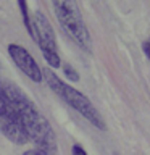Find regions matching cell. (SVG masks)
<instances>
[{
  "label": "cell",
  "mask_w": 150,
  "mask_h": 155,
  "mask_svg": "<svg viewBox=\"0 0 150 155\" xmlns=\"http://www.w3.org/2000/svg\"><path fill=\"white\" fill-rule=\"evenodd\" d=\"M0 86H2L5 95L8 97V100L11 102L28 139L36 144V149L41 153L57 155L58 144L55 131H53L52 124L48 123V120L39 111L36 104L29 99V95L13 82L0 81Z\"/></svg>",
  "instance_id": "6da1fadb"
},
{
  "label": "cell",
  "mask_w": 150,
  "mask_h": 155,
  "mask_svg": "<svg viewBox=\"0 0 150 155\" xmlns=\"http://www.w3.org/2000/svg\"><path fill=\"white\" fill-rule=\"evenodd\" d=\"M42 74H44V79L47 81L48 87H50L63 102H66L71 108L79 111V113L84 116L90 124H94L95 128L105 129V121L102 118L100 111L97 110L94 107V104L90 102V99H87L82 92L74 89L73 86L66 84L65 81L60 79V78H58L52 70H48V68L47 70H42Z\"/></svg>",
  "instance_id": "7a4b0ae2"
},
{
  "label": "cell",
  "mask_w": 150,
  "mask_h": 155,
  "mask_svg": "<svg viewBox=\"0 0 150 155\" xmlns=\"http://www.w3.org/2000/svg\"><path fill=\"white\" fill-rule=\"evenodd\" d=\"M52 8L55 12L57 21L66 36L74 44H77L84 52H92V37L87 29L84 19H82L81 10L74 2H63L55 0L52 2Z\"/></svg>",
  "instance_id": "3957f363"
},
{
  "label": "cell",
  "mask_w": 150,
  "mask_h": 155,
  "mask_svg": "<svg viewBox=\"0 0 150 155\" xmlns=\"http://www.w3.org/2000/svg\"><path fill=\"white\" fill-rule=\"evenodd\" d=\"M31 23H32V32H34L32 39L37 42L47 65L50 68H60L61 58L58 55L57 37H55V31L52 29L50 21L42 12L36 10L31 15Z\"/></svg>",
  "instance_id": "277c9868"
},
{
  "label": "cell",
  "mask_w": 150,
  "mask_h": 155,
  "mask_svg": "<svg viewBox=\"0 0 150 155\" xmlns=\"http://www.w3.org/2000/svg\"><path fill=\"white\" fill-rule=\"evenodd\" d=\"M0 133L7 137L10 142L23 145L28 142V136L23 129V124L19 121L16 111H15L11 102L5 95V92L0 86Z\"/></svg>",
  "instance_id": "5b68a950"
},
{
  "label": "cell",
  "mask_w": 150,
  "mask_h": 155,
  "mask_svg": "<svg viewBox=\"0 0 150 155\" xmlns=\"http://www.w3.org/2000/svg\"><path fill=\"white\" fill-rule=\"evenodd\" d=\"M8 55L13 60L15 65H16L31 81H34V82L44 81L42 68L39 66V63L34 60V57L23 45H19V44H10L8 45Z\"/></svg>",
  "instance_id": "8992f818"
},
{
  "label": "cell",
  "mask_w": 150,
  "mask_h": 155,
  "mask_svg": "<svg viewBox=\"0 0 150 155\" xmlns=\"http://www.w3.org/2000/svg\"><path fill=\"white\" fill-rule=\"evenodd\" d=\"M18 7H19V12H21L23 15V23H24V26H26V31L29 32V36H34V32H32V23H31V15H29V7H28V3L26 2H18Z\"/></svg>",
  "instance_id": "52a82bcc"
},
{
  "label": "cell",
  "mask_w": 150,
  "mask_h": 155,
  "mask_svg": "<svg viewBox=\"0 0 150 155\" xmlns=\"http://www.w3.org/2000/svg\"><path fill=\"white\" fill-rule=\"evenodd\" d=\"M63 71H65L66 79H70V81H79V73H77V70H74V66L70 65V63H65V65H63Z\"/></svg>",
  "instance_id": "ba28073f"
},
{
  "label": "cell",
  "mask_w": 150,
  "mask_h": 155,
  "mask_svg": "<svg viewBox=\"0 0 150 155\" xmlns=\"http://www.w3.org/2000/svg\"><path fill=\"white\" fill-rule=\"evenodd\" d=\"M71 153H73V155H89V153L84 150V147H82V145H79V144H73Z\"/></svg>",
  "instance_id": "9c48e42d"
},
{
  "label": "cell",
  "mask_w": 150,
  "mask_h": 155,
  "mask_svg": "<svg viewBox=\"0 0 150 155\" xmlns=\"http://www.w3.org/2000/svg\"><path fill=\"white\" fill-rule=\"evenodd\" d=\"M142 50L145 53V57L148 58V61H150V37L147 39V41H144L142 42Z\"/></svg>",
  "instance_id": "30bf717a"
},
{
  "label": "cell",
  "mask_w": 150,
  "mask_h": 155,
  "mask_svg": "<svg viewBox=\"0 0 150 155\" xmlns=\"http://www.w3.org/2000/svg\"><path fill=\"white\" fill-rule=\"evenodd\" d=\"M23 155H44V153H41L37 149H29V150H26Z\"/></svg>",
  "instance_id": "8fae6325"
}]
</instances>
